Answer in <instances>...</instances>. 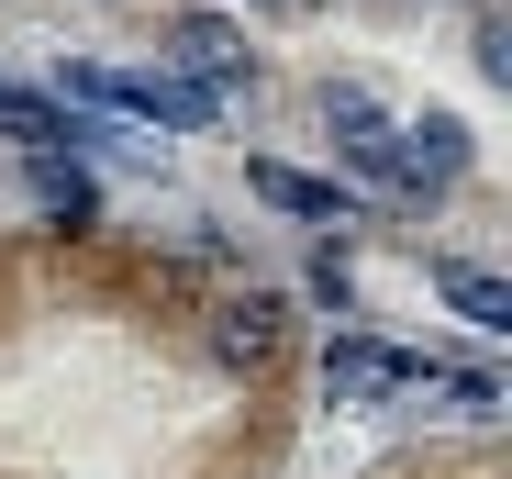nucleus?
Listing matches in <instances>:
<instances>
[{
  "instance_id": "nucleus-1",
  "label": "nucleus",
  "mask_w": 512,
  "mask_h": 479,
  "mask_svg": "<svg viewBox=\"0 0 512 479\" xmlns=\"http://www.w3.org/2000/svg\"><path fill=\"white\" fill-rule=\"evenodd\" d=\"M67 90L78 101H112V112H134V123H212V101L190 90L179 67H67Z\"/></svg>"
},
{
  "instance_id": "nucleus-2",
  "label": "nucleus",
  "mask_w": 512,
  "mask_h": 479,
  "mask_svg": "<svg viewBox=\"0 0 512 479\" xmlns=\"http://www.w3.org/2000/svg\"><path fill=\"white\" fill-rule=\"evenodd\" d=\"M212 368H234V379H256V368H279V346H290V301L279 290H234V301H212Z\"/></svg>"
},
{
  "instance_id": "nucleus-3",
  "label": "nucleus",
  "mask_w": 512,
  "mask_h": 479,
  "mask_svg": "<svg viewBox=\"0 0 512 479\" xmlns=\"http://www.w3.org/2000/svg\"><path fill=\"white\" fill-rule=\"evenodd\" d=\"M167 45H179V67H190L201 101H223V90H245V78H256V56H245V34H234L223 12H179V23H167Z\"/></svg>"
},
{
  "instance_id": "nucleus-4",
  "label": "nucleus",
  "mask_w": 512,
  "mask_h": 479,
  "mask_svg": "<svg viewBox=\"0 0 512 479\" xmlns=\"http://www.w3.org/2000/svg\"><path fill=\"white\" fill-rule=\"evenodd\" d=\"M446 179H468V123H412L401 134V156H390V190H446Z\"/></svg>"
},
{
  "instance_id": "nucleus-5",
  "label": "nucleus",
  "mask_w": 512,
  "mask_h": 479,
  "mask_svg": "<svg viewBox=\"0 0 512 479\" xmlns=\"http://www.w3.org/2000/svg\"><path fill=\"white\" fill-rule=\"evenodd\" d=\"M323 390H346V402H390V390H412V368L346 335V346H334V357H323Z\"/></svg>"
},
{
  "instance_id": "nucleus-6",
  "label": "nucleus",
  "mask_w": 512,
  "mask_h": 479,
  "mask_svg": "<svg viewBox=\"0 0 512 479\" xmlns=\"http://www.w3.org/2000/svg\"><path fill=\"white\" fill-rule=\"evenodd\" d=\"M435 290H446V301L468 312V324H479V335H501V324H512V290H501L490 268H435Z\"/></svg>"
},
{
  "instance_id": "nucleus-7",
  "label": "nucleus",
  "mask_w": 512,
  "mask_h": 479,
  "mask_svg": "<svg viewBox=\"0 0 512 479\" xmlns=\"http://www.w3.org/2000/svg\"><path fill=\"white\" fill-rule=\"evenodd\" d=\"M256 201H279V212H301V223H334V212H346L334 179H301V168H256Z\"/></svg>"
},
{
  "instance_id": "nucleus-8",
  "label": "nucleus",
  "mask_w": 512,
  "mask_h": 479,
  "mask_svg": "<svg viewBox=\"0 0 512 479\" xmlns=\"http://www.w3.org/2000/svg\"><path fill=\"white\" fill-rule=\"evenodd\" d=\"M0 134H12V145H78V123H56V112L23 101V90H0Z\"/></svg>"
},
{
  "instance_id": "nucleus-9",
  "label": "nucleus",
  "mask_w": 512,
  "mask_h": 479,
  "mask_svg": "<svg viewBox=\"0 0 512 479\" xmlns=\"http://www.w3.org/2000/svg\"><path fill=\"white\" fill-rule=\"evenodd\" d=\"M479 67L512 78V23H501V0H479Z\"/></svg>"
},
{
  "instance_id": "nucleus-10",
  "label": "nucleus",
  "mask_w": 512,
  "mask_h": 479,
  "mask_svg": "<svg viewBox=\"0 0 512 479\" xmlns=\"http://www.w3.org/2000/svg\"><path fill=\"white\" fill-rule=\"evenodd\" d=\"M256 12H301V0H256Z\"/></svg>"
}]
</instances>
